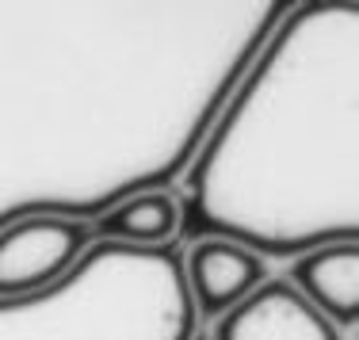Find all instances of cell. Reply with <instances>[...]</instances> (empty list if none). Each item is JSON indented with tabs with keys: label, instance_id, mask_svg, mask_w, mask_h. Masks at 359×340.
I'll use <instances>...</instances> for the list:
<instances>
[{
	"label": "cell",
	"instance_id": "obj_1",
	"mask_svg": "<svg viewBox=\"0 0 359 340\" xmlns=\"http://www.w3.org/2000/svg\"><path fill=\"white\" fill-rule=\"evenodd\" d=\"M290 0H0V229L172 188Z\"/></svg>",
	"mask_w": 359,
	"mask_h": 340
},
{
	"label": "cell",
	"instance_id": "obj_2",
	"mask_svg": "<svg viewBox=\"0 0 359 340\" xmlns=\"http://www.w3.org/2000/svg\"><path fill=\"white\" fill-rule=\"evenodd\" d=\"M172 195L187 241L264 260L359 241V0H290Z\"/></svg>",
	"mask_w": 359,
	"mask_h": 340
},
{
	"label": "cell",
	"instance_id": "obj_3",
	"mask_svg": "<svg viewBox=\"0 0 359 340\" xmlns=\"http://www.w3.org/2000/svg\"><path fill=\"white\" fill-rule=\"evenodd\" d=\"M184 245L92 241L57 283L0 299V340H191Z\"/></svg>",
	"mask_w": 359,
	"mask_h": 340
},
{
	"label": "cell",
	"instance_id": "obj_4",
	"mask_svg": "<svg viewBox=\"0 0 359 340\" xmlns=\"http://www.w3.org/2000/svg\"><path fill=\"white\" fill-rule=\"evenodd\" d=\"M92 241V222L57 215H35L0 229V299H20L57 283Z\"/></svg>",
	"mask_w": 359,
	"mask_h": 340
},
{
	"label": "cell",
	"instance_id": "obj_5",
	"mask_svg": "<svg viewBox=\"0 0 359 340\" xmlns=\"http://www.w3.org/2000/svg\"><path fill=\"white\" fill-rule=\"evenodd\" d=\"M210 340H340V329L325 321L287 279H264L229 313L215 321Z\"/></svg>",
	"mask_w": 359,
	"mask_h": 340
},
{
	"label": "cell",
	"instance_id": "obj_6",
	"mask_svg": "<svg viewBox=\"0 0 359 340\" xmlns=\"http://www.w3.org/2000/svg\"><path fill=\"white\" fill-rule=\"evenodd\" d=\"M264 279H268V260L249 252L245 245L203 237L184 252V283L199 321H218L241 299H249Z\"/></svg>",
	"mask_w": 359,
	"mask_h": 340
},
{
	"label": "cell",
	"instance_id": "obj_7",
	"mask_svg": "<svg viewBox=\"0 0 359 340\" xmlns=\"http://www.w3.org/2000/svg\"><path fill=\"white\" fill-rule=\"evenodd\" d=\"M290 287L337 329L359 321V241H337L290 260Z\"/></svg>",
	"mask_w": 359,
	"mask_h": 340
},
{
	"label": "cell",
	"instance_id": "obj_8",
	"mask_svg": "<svg viewBox=\"0 0 359 340\" xmlns=\"http://www.w3.org/2000/svg\"><path fill=\"white\" fill-rule=\"evenodd\" d=\"M92 233H96V241L134 245V249H161V245L180 241V207L172 188L138 191L123 199L92 222Z\"/></svg>",
	"mask_w": 359,
	"mask_h": 340
},
{
	"label": "cell",
	"instance_id": "obj_9",
	"mask_svg": "<svg viewBox=\"0 0 359 340\" xmlns=\"http://www.w3.org/2000/svg\"><path fill=\"white\" fill-rule=\"evenodd\" d=\"M191 340H210V336H207V333H195V336H191Z\"/></svg>",
	"mask_w": 359,
	"mask_h": 340
}]
</instances>
